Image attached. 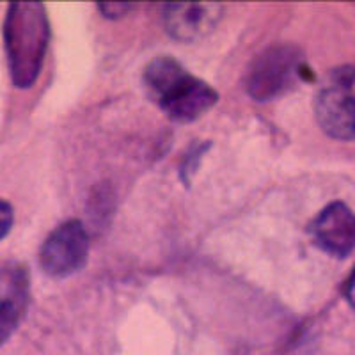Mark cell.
<instances>
[{"instance_id": "6da1fadb", "label": "cell", "mask_w": 355, "mask_h": 355, "mask_svg": "<svg viewBox=\"0 0 355 355\" xmlns=\"http://www.w3.org/2000/svg\"><path fill=\"white\" fill-rule=\"evenodd\" d=\"M144 87L151 100L178 123L196 121L218 101L217 91L210 84L167 55L157 57L146 66Z\"/></svg>"}, {"instance_id": "7a4b0ae2", "label": "cell", "mask_w": 355, "mask_h": 355, "mask_svg": "<svg viewBox=\"0 0 355 355\" xmlns=\"http://www.w3.org/2000/svg\"><path fill=\"white\" fill-rule=\"evenodd\" d=\"M50 25L41 2H15L4 21V44L12 84L20 89L34 85L49 49Z\"/></svg>"}, {"instance_id": "3957f363", "label": "cell", "mask_w": 355, "mask_h": 355, "mask_svg": "<svg viewBox=\"0 0 355 355\" xmlns=\"http://www.w3.org/2000/svg\"><path fill=\"white\" fill-rule=\"evenodd\" d=\"M315 114L329 137L355 141V66H339L325 75L316 94Z\"/></svg>"}, {"instance_id": "277c9868", "label": "cell", "mask_w": 355, "mask_h": 355, "mask_svg": "<svg viewBox=\"0 0 355 355\" xmlns=\"http://www.w3.org/2000/svg\"><path fill=\"white\" fill-rule=\"evenodd\" d=\"M304 57L293 44H274L250 62L243 78L249 96L258 101L283 94L302 75Z\"/></svg>"}, {"instance_id": "5b68a950", "label": "cell", "mask_w": 355, "mask_h": 355, "mask_svg": "<svg viewBox=\"0 0 355 355\" xmlns=\"http://www.w3.org/2000/svg\"><path fill=\"white\" fill-rule=\"evenodd\" d=\"M89 234L77 218L62 222L46 236L40 250V265L50 277H68L85 265Z\"/></svg>"}, {"instance_id": "8992f818", "label": "cell", "mask_w": 355, "mask_h": 355, "mask_svg": "<svg viewBox=\"0 0 355 355\" xmlns=\"http://www.w3.org/2000/svg\"><path fill=\"white\" fill-rule=\"evenodd\" d=\"M311 234L323 252L339 259L348 258L355 249V214L345 202H331L316 215Z\"/></svg>"}, {"instance_id": "52a82bcc", "label": "cell", "mask_w": 355, "mask_h": 355, "mask_svg": "<svg viewBox=\"0 0 355 355\" xmlns=\"http://www.w3.org/2000/svg\"><path fill=\"white\" fill-rule=\"evenodd\" d=\"M220 15V4H167L164 8V24L176 40L194 41L211 33Z\"/></svg>"}, {"instance_id": "ba28073f", "label": "cell", "mask_w": 355, "mask_h": 355, "mask_svg": "<svg viewBox=\"0 0 355 355\" xmlns=\"http://www.w3.org/2000/svg\"><path fill=\"white\" fill-rule=\"evenodd\" d=\"M27 304V284L25 275L11 274L6 291H0V347L17 331Z\"/></svg>"}, {"instance_id": "9c48e42d", "label": "cell", "mask_w": 355, "mask_h": 355, "mask_svg": "<svg viewBox=\"0 0 355 355\" xmlns=\"http://www.w3.org/2000/svg\"><path fill=\"white\" fill-rule=\"evenodd\" d=\"M201 153H205V148L199 146V148H190L189 153H187V158L182 164V180H189L192 176L196 169H198V162L201 158Z\"/></svg>"}, {"instance_id": "30bf717a", "label": "cell", "mask_w": 355, "mask_h": 355, "mask_svg": "<svg viewBox=\"0 0 355 355\" xmlns=\"http://www.w3.org/2000/svg\"><path fill=\"white\" fill-rule=\"evenodd\" d=\"M12 222H15V214L12 206L6 199H0V240H4L11 231Z\"/></svg>"}, {"instance_id": "8fae6325", "label": "cell", "mask_w": 355, "mask_h": 355, "mask_svg": "<svg viewBox=\"0 0 355 355\" xmlns=\"http://www.w3.org/2000/svg\"><path fill=\"white\" fill-rule=\"evenodd\" d=\"M345 297H347L352 309L355 311V266H354V270L350 272V275H348L347 286H345Z\"/></svg>"}]
</instances>
